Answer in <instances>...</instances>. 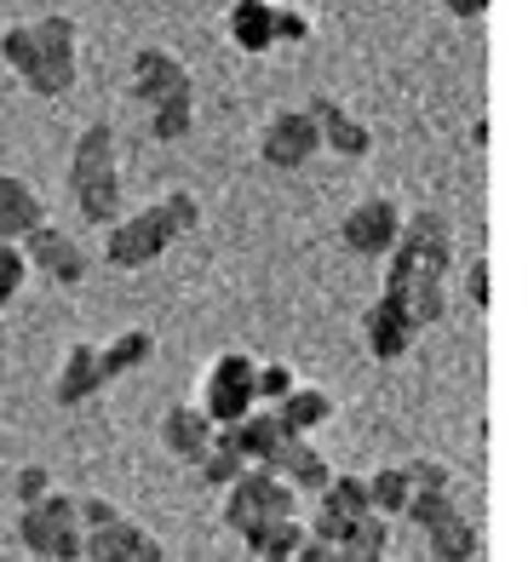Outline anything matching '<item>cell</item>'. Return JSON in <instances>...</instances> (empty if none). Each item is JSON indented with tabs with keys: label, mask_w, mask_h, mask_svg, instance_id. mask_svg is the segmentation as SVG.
<instances>
[{
	"label": "cell",
	"mask_w": 528,
	"mask_h": 562,
	"mask_svg": "<svg viewBox=\"0 0 528 562\" xmlns=\"http://www.w3.org/2000/svg\"><path fill=\"white\" fill-rule=\"evenodd\" d=\"M127 92L138 98L144 110L167 104V98H190V69L179 53H167V46H144V53L133 58V75H127Z\"/></svg>",
	"instance_id": "cell-10"
},
{
	"label": "cell",
	"mask_w": 528,
	"mask_h": 562,
	"mask_svg": "<svg viewBox=\"0 0 528 562\" xmlns=\"http://www.w3.org/2000/svg\"><path fill=\"white\" fill-rule=\"evenodd\" d=\"M362 334H368V356H373V362H402L408 345L419 339V327L408 322V311H402L391 293H380L368 304V316H362Z\"/></svg>",
	"instance_id": "cell-12"
},
{
	"label": "cell",
	"mask_w": 528,
	"mask_h": 562,
	"mask_svg": "<svg viewBox=\"0 0 528 562\" xmlns=\"http://www.w3.org/2000/svg\"><path fill=\"white\" fill-rule=\"evenodd\" d=\"M75 207H81V218L87 224H115L121 218V172L115 178H98V184H87V190H75Z\"/></svg>",
	"instance_id": "cell-25"
},
{
	"label": "cell",
	"mask_w": 528,
	"mask_h": 562,
	"mask_svg": "<svg viewBox=\"0 0 528 562\" xmlns=\"http://www.w3.org/2000/svg\"><path fill=\"white\" fill-rule=\"evenodd\" d=\"M195 224H201V201H195L190 190H167L161 201H149V207H138V213H121V218L110 224L104 265H115V270H144V265H156L179 236H190Z\"/></svg>",
	"instance_id": "cell-2"
},
{
	"label": "cell",
	"mask_w": 528,
	"mask_h": 562,
	"mask_svg": "<svg viewBox=\"0 0 528 562\" xmlns=\"http://www.w3.org/2000/svg\"><path fill=\"white\" fill-rule=\"evenodd\" d=\"M402 476H408V494H448L454 488V471L442 459H414V465H402Z\"/></svg>",
	"instance_id": "cell-31"
},
{
	"label": "cell",
	"mask_w": 528,
	"mask_h": 562,
	"mask_svg": "<svg viewBox=\"0 0 528 562\" xmlns=\"http://www.w3.org/2000/svg\"><path fill=\"white\" fill-rule=\"evenodd\" d=\"M402 517L419 522V533H431V528H442L448 517H460V499H454V488H448V494H408Z\"/></svg>",
	"instance_id": "cell-28"
},
{
	"label": "cell",
	"mask_w": 528,
	"mask_h": 562,
	"mask_svg": "<svg viewBox=\"0 0 528 562\" xmlns=\"http://www.w3.org/2000/svg\"><path fill=\"white\" fill-rule=\"evenodd\" d=\"M224 35H231L236 53L259 58L276 46V0H236L231 18H224Z\"/></svg>",
	"instance_id": "cell-17"
},
{
	"label": "cell",
	"mask_w": 528,
	"mask_h": 562,
	"mask_svg": "<svg viewBox=\"0 0 528 562\" xmlns=\"http://www.w3.org/2000/svg\"><path fill=\"white\" fill-rule=\"evenodd\" d=\"M368 499H373V517H402V505H408V476L402 465H380L368 476Z\"/></svg>",
	"instance_id": "cell-26"
},
{
	"label": "cell",
	"mask_w": 528,
	"mask_h": 562,
	"mask_svg": "<svg viewBox=\"0 0 528 562\" xmlns=\"http://www.w3.org/2000/svg\"><path fill=\"white\" fill-rule=\"evenodd\" d=\"M265 471L270 476H282L293 494H322L328 488V459H322V448L311 442V437H282L270 448V459H265Z\"/></svg>",
	"instance_id": "cell-11"
},
{
	"label": "cell",
	"mask_w": 528,
	"mask_h": 562,
	"mask_svg": "<svg viewBox=\"0 0 528 562\" xmlns=\"http://www.w3.org/2000/svg\"><path fill=\"white\" fill-rule=\"evenodd\" d=\"M448 12H454V18H483L488 0H448Z\"/></svg>",
	"instance_id": "cell-37"
},
{
	"label": "cell",
	"mask_w": 528,
	"mask_h": 562,
	"mask_svg": "<svg viewBox=\"0 0 528 562\" xmlns=\"http://www.w3.org/2000/svg\"><path fill=\"white\" fill-rule=\"evenodd\" d=\"M259 156L270 167H282V172H293V167H305L311 156H322V138H316L311 110H276L265 121V133H259Z\"/></svg>",
	"instance_id": "cell-9"
},
{
	"label": "cell",
	"mask_w": 528,
	"mask_h": 562,
	"mask_svg": "<svg viewBox=\"0 0 528 562\" xmlns=\"http://www.w3.org/2000/svg\"><path fill=\"white\" fill-rule=\"evenodd\" d=\"M104 391V379H98V345H69L64 350V368H58V379H53V402L58 407H81L87 396H98Z\"/></svg>",
	"instance_id": "cell-18"
},
{
	"label": "cell",
	"mask_w": 528,
	"mask_h": 562,
	"mask_svg": "<svg viewBox=\"0 0 528 562\" xmlns=\"http://www.w3.org/2000/svg\"><path fill=\"white\" fill-rule=\"evenodd\" d=\"M425 546H431V557H437V562H471V557H476V546H483V533H476V522L460 510V517H448L442 528L425 533Z\"/></svg>",
	"instance_id": "cell-22"
},
{
	"label": "cell",
	"mask_w": 528,
	"mask_h": 562,
	"mask_svg": "<svg viewBox=\"0 0 528 562\" xmlns=\"http://www.w3.org/2000/svg\"><path fill=\"white\" fill-rule=\"evenodd\" d=\"M115 172H121L115 167V126L110 121H87L81 138H75V149H69V195L98 184V178H115Z\"/></svg>",
	"instance_id": "cell-13"
},
{
	"label": "cell",
	"mask_w": 528,
	"mask_h": 562,
	"mask_svg": "<svg viewBox=\"0 0 528 562\" xmlns=\"http://www.w3.org/2000/svg\"><path fill=\"white\" fill-rule=\"evenodd\" d=\"M213 430L218 425L201 414V407H190V402H172L161 414V442H167V453H179L184 465H195V459L213 448Z\"/></svg>",
	"instance_id": "cell-16"
},
{
	"label": "cell",
	"mask_w": 528,
	"mask_h": 562,
	"mask_svg": "<svg viewBox=\"0 0 528 562\" xmlns=\"http://www.w3.org/2000/svg\"><path fill=\"white\" fill-rule=\"evenodd\" d=\"M293 488L282 476H270L265 465H247L231 488H224V522H231V533L247 546V551H259V540L282 522V517H293Z\"/></svg>",
	"instance_id": "cell-3"
},
{
	"label": "cell",
	"mask_w": 528,
	"mask_h": 562,
	"mask_svg": "<svg viewBox=\"0 0 528 562\" xmlns=\"http://www.w3.org/2000/svg\"><path fill=\"white\" fill-rule=\"evenodd\" d=\"M149 356H156V334L149 327H127V334H115L110 345H98V379H127V373H138Z\"/></svg>",
	"instance_id": "cell-20"
},
{
	"label": "cell",
	"mask_w": 528,
	"mask_h": 562,
	"mask_svg": "<svg viewBox=\"0 0 528 562\" xmlns=\"http://www.w3.org/2000/svg\"><path fill=\"white\" fill-rule=\"evenodd\" d=\"M293 385H299V373H293L288 362H270V368H254V402H270V407H276V402H282V396H288Z\"/></svg>",
	"instance_id": "cell-32"
},
{
	"label": "cell",
	"mask_w": 528,
	"mask_h": 562,
	"mask_svg": "<svg viewBox=\"0 0 528 562\" xmlns=\"http://www.w3.org/2000/svg\"><path fill=\"white\" fill-rule=\"evenodd\" d=\"M23 276H30V265H23V247H12V241H0V311L18 299V288H23Z\"/></svg>",
	"instance_id": "cell-33"
},
{
	"label": "cell",
	"mask_w": 528,
	"mask_h": 562,
	"mask_svg": "<svg viewBox=\"0 0 528 562\" xmlns=\"http://www.w3.org/2000/svg\"><path fill=\"white\" fill-rule=\"evenodd\" d=\"M311 41V18L299 7H276V46H305Z\"/></svg>",
	"instance_id": "cell-35"
},
{
	"label": "cell",
	"mask_w": 528,
	"mask_h": 562,
	"mask_svg": "<svg viewBox=\"0 0 528 562\" xmlns=\"http://www.w3.org/2000/svg\"><path fill=\"white\" fill-rule=\"evenodd\" d=\"M23 265L41 270L46 281H58V288H75V281H87L92 259H87V247L69 236V229L58 224H41L30 241H23Z\"/></svg>",
	"instance_id": "cell-8"
},
{
	"label": "cell",
	"mask_w": 528,
	"mask_h": 562,
	"mask_svg": "<svg viewBox=\"0 0 528 562\" xmlns=\"http://www.w3.org/2000/svg\"><path fill=\"white\" fill-rule=\"evenodd\" d=\"M30 35H35V75L23 87H30L35 98H64L75 87V23L69 18H35L30 23Z\"/></svg>",
	"instance_id": "cell-5"
},
{
	"label": "cell",
	"mask_w": 528,
	"mask_h": 562,
	"mask_svg": "<svg viewBox=\"0 0 528 562\" xmlns=\"http://www.w3.org/2000/svg\"><path fill=\"white\" fill-rule=\"evenodd\" d=\"M385 551H391V522H385V517H362V522L334 546L339 562H385Z\"/></svg>",
	"instance_id": "cell-23"
},
{
	"label": "cell",
	"mask_w": 528,
	"mask_h": 562,
	"mask_svg": "<svg viewBox=\"0 0 528 562\" xmlns=\"http://www.w3.org/2000/svg\"><path fill=\"white\" fill-rule=\"evenodd\" d=\"M81 562H167L161 540L144 522H133L127 510L81 528Z\"/></svg>",
	"instance_id": "cell-6"
},
{
	"label": "cell",
	"mask_w": 528,
	"mask_h": 562,
	"mask_svg": "<svg viewBox=\"0 0 528 562\" xmlns=\"http://www.w3.org/2000/svg\"><path fill=\"white\" fill-rule=\"evenodd\" d=\"M305 540H311L305 522H299V517H282V522H276V528L265 533V540H259V551H254V557H259V562H293Z\"/></svg>",
	"instance_id": "cell-30"
},
{
	"label": "cell",
	"mask_w": 528,
	"mask_h": 562,
	"mask_svg": "<svg viewBox=\"0 0 528 562\" xmlns=\"http://www.w3.org/2000/svg\"><path fill=\"white\" fill-rule=\"evenodd\" d=\"M190 126H195V92L190 98H167V104L149 110V138H156V144L190 138Z\"/></svg>",
	"instance_id": "cell-24"
},
{
	"label": "cell",
	"mask_w": 528,
	"mask_h": 562,
	"mask_svg": "<svg viewBox=\"0 0 528 562\" xmlns=\"http://www.w3.org/2000/svg\"><path fill=\"white\" fill-rule=\"evenodd\" d=\"M12 488H18V505H41L46 494H53V471H46V465H23L12 476Z\"/></svg>",
	"instance_id": "cell-34"
},
{
	"label": "cell",
	"mask_w": 528,
	"mask_h": 562,
	"mask_svg": "<svg viewBox=\"0 0 528 562\" xmlns=\"http://www.w3.org/2000/svg\"><path fill=\"white\" fill-rule=\"evenodd\" d=\"M35 35H30V23H12V30H0V64H7L18 81H30L35 75Z\"/></svg>",
	"instance_id": "cell-29"
},
{
	"label": "cell",
	"mask_w": 528,
	"mask_h": 562,
	"mask_svg": "<svg viewBox=\"0 0 528 562\" xmlns=\"http://www.w3.org/2000/svg\"><path fill=\"white\" fill-rule=\"evenodd\" d=\"M254 356L247 350H218L213 356V368H207V379H201V414H207L213 425H236V419H247L254 414Z\"/></svg>",
	"instance_id": "cell-4"
},
{
	"label": "cell",
	"mask_w": 528,
	"mask_h": 562,
	"mask_svg": "<svg viewBox=\"0 0 528 562\" xmlns=\"http://www.w3.org/2000/svg\"><path fill=\"white\" fill-rule=\"evenodd\" d=\"M448 270H454V224L437 207L402 218V236L385 252V288L414 327H437L448 316Z\"/></svg>",
	"instance_id": "cell-1"
},
{
	"label": "cell",
	"mask_w": 528,
	"mask_h": 562,
	"mask_svg": "<svg viewBox=\"0 0 528 562\" xmlns=\"http://www.w3.org/2000/svg\"><path fill=\"white\" fill-rule=\"evenodd\" d=\"M316 505L322 510H334V517H345V522H362V517H373V499H368V476H328V488L316 494Z\"/></svg>",
	"instance_id": "cell-21"
},
{
	"label": "cell",
	"mask_w": 528,
	"mask_h": 562,
	"mask_svg": "<svg viewBox=\"0 0 528 562\" xmlns=\"http://www.w3.org/2000/svg\"><path fill=\"white\" fill-rule=\"evenodd\" d=\"M311 121H316V138L328 144V156H345V161H362L373 149V133L350 115L345 104H334V98H311Z\"/></svg>",
	"instance_id": "cell-15"
},
{
	"label": "cell",
	"mask_w": 528,
	"mask_h": 562,
	"mask_svg": "<svg viewBox=\"0 0 528 562\" xmlns=\"http://www.w3.org/2000/svg\"><path fill=\"white\" fill-rule=\"evenodd\" d=\"M41 224H46V201L35 195V184L18 172H0V241L23 247Z\"/></svg>",
	"instance_id": "cell-14"
},
{
	"label": "cell",
	"mask_w": 528,
	"mask_h": 562,
	"mask_svg": "<svg viewBox=\"0 0 528 562\" xmlns=\"http://www.w3.org/2000/svg\"><path fill=\"white\" fill-rule=\"evenodd\" d=\"M270 414H276V425H282L288 437H311V430H322L334 419V396L316 391V385H293L282 402L270 407Z\"/></svg>",
	"instance_id": "cell-19"
},
{
	"label": "cell",
	"mask_w": 528,
	"mask_h": 562,
	"mask_svg": "<svg viewBox=\"0 0 528 562\" xmlns=\"http://www.w3.org/2000/svg\"><path fill=\"white\" fill-rule=\"evenodd\" d=\"M402 218L408 213L396 207V195H368L345 213L339 241H345V252H357V259H385V252L396 247V236H402Z\"/></svg>",
	"instance_id": "cell-7"
},
{
	"label": "cell",
	"mask_w": 528,
	"mask_h": 562,
	"mask_svg": "<svg viewBox=\"0 0 528 562\" xmlns=\"http://www.w3.org/2000/svg\"><path fill=\"white\" fill-rule=\"evenodd\" d=\"M241 471H247V465H241V453H236V448H224V442H218V430H213V448L195 459V476L207 482V488H231Z\"/></svg>",
	"instance_id": "cell-27"
},
{
	"label": "cell",
	"mask_w": 528,
	"mask_h": 562,
	"mask_svg": "<svg viewBox=\"0 0 528 562\" xmlns=\"http://www.w3.org/2000/svg\"><path fill=\"white\" fill-rule=\"evenodd\" d=\"M465 293H471L476 311H488V304H494V293H488V259H483V252L465 265Z\"/></svg>",
	"instance_id": "cell-36"
}]
</instances>
